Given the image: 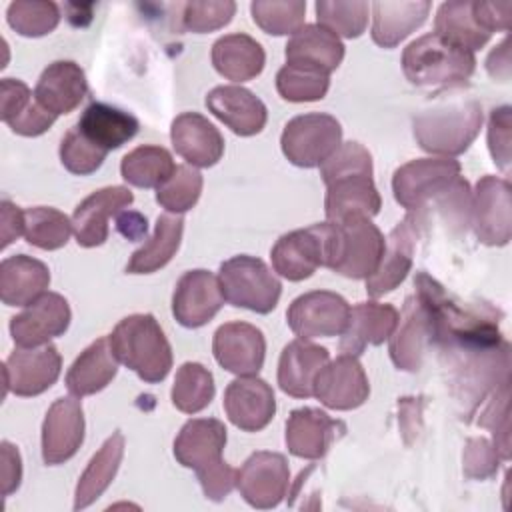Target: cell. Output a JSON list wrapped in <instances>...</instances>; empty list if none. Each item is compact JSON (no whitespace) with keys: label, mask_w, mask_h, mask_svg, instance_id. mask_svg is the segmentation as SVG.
I'll return each mask as SVG.
<instances>
[{"label":"cell","mask_w":512,"mask_h":512,"mask_svg":"<svg viewBox=\"0 0 512 512\" xmlns=\"http://www.w3.org/2000/svg\"><path fill=\"white\" fill-rule=\"evenodd\" d=\"M170 138L174 150L198 168L214 166L224 154V138L218 128L198 112H184L172 120Z\"/></svg>","instance_id":"cell-23"},{"label":"cell","mask_w":512,"mask_h":512,"mask_svg":"<svg viewBox=\"0 0 512 512\" xmlns=\"http://www.w3.org/2000/svg\"><path fill=\"white\" fill-rule=\"evenodd\" d=\"M510 10H512L510 2H472V12L478 24L490 34L496 30L508 32Z\"/></svg>","instance_id":"cell-54"},{"label":"cell","mask_w":512,"mask_h":512,"mask_svg":"<svg viewBox=\"0 0 512 512\" xmlns=\"http://www.w3.org/2000/svg\"><path fill=\"white\" fill-rule=\"evenodd\" d=\"M326 266L346 278H370L384 254L386 240L370 216L350 214L330 222Z\"/></svg>","instance_id":"cell-5"},{"label":"cell","mask_w":512,"mask_h":512,"mask_svg":"<svg viewBox=\"0 0 512 512\" xmlns=\"http://www.w3.org/2000/svg\"><path fill=\"white\" fill-rule=\"evenodd\" d=\"M184 220L180 214H160L154 226V234L144 246H140L128 260V274H152L164 268L176 254L182 240Z\"/></svg>","instance_id":"cell-37"},{"label":"cell","mask_w":512,"mask_h":512,"mask_svg":"<svg viewBox=\"0 0 512 512\" xmlns=\"http://www.w3.org/2000/svg\"><path fill=\"white\" fill-rule=\"evenodd\" d=\"M224 304L218 276L208 270L182 274L172 296V314L186 328H200L210 322Z\"/></svg>","instance_id":"cell-17"},{"label":"cell","mask_w":512,"mask_h":512,"mask_svg":"<svg viewBox=\"0 0 512 512\" xmlns=\"http://www.w3.org/2000/svg\"><path fill=\"white\" fill-rule=\"evenodd\" d=\"M22 480V462L18 448L10 442H2V494L10 496Z\"/></svg>","instance_id":"cell-55"},{"label":"cell","mask_w":512,"mask_h":512,"mask_svg":"<svg viewBox=\"0 0 512 512\" xmlns=\"http://www.w3.org/2000/svg\"><path fill=\"white\" fill-rule=\"evenodd\" d=\"M422 224L424 218L420 210H416L408 214L402 222H398L396 228L390 232L376 272L366 278V292L372 298H380L386 292H392L406 278L412 266V256Z\"/></svg>","instance_id":"cell-13"},{"label":"cell","mask_w":512,"mask_h":512,"mask_svg":"<svg viewBox=\"0 0 512 512\" xmlns=\"http://www.w3.org/2000/svg\"><path fill=\"white\" fill-rule=\"evenodd\" d=\"M284 54L286 62L314 66L330 74L340 66L344 58V44L324 26L304 24L290 36Z\"/></svg>","instance_id":"cell-34"},{"label":"cell","mask_w":512,"mask_h":512,"mask_svg":"<svg viewBox=\"0 0 512 512\" xmlns=\"http://www.w3.org/2000/svg\"><path fill=\"white\" fill-rule=\"evenodd\" d=\"M76 126L92 144L106 152L120 148L138 132V120L130 112L104 102L88 104Z\"/></svg>","instance_id":"cell-32"},{"label":"cell","mask_w":512,"mask_h":512,"mask_svg":"<svg viewBox=\"0 0 512 512\" xmlns=\"http://www.w3.org/2000/svg\"><path fill=\"white\" fill-rule=\"evenodd\" d=\"M368 2L352 0V2H316V18L318 24L330 30L336 36L358 38L368 24Z\"/></svg>","instance_id":"cell-43"},{"label":"cell","mask_w":512,"mask_h":512,"mask_svg":"<svg viewBox=\"0 0 512 512\" xmlns=\"http://www.w3.org/2000/svg\"><path fill=\"white\" fill-rule=\"evenodd\" d=\"M110 338L118 362L134 370L144 382H162L172 368V348L152 314L122 318Z\"/></svg>","instance_id":"cell-3"},{"label":"cell","mask_w":512,"mask_h":512,"mask_svg":"<svg viewBox=\"0 0 512 512\" xmlns=\"http://www.w3.org/2000/svg\"><path fill=\"white\" fill-rule=\"evenodd\" d=\"M208 110L238 136H254L266 126L264 102L242 86H216L206 96Z\"/></svg>","instance_id":"cell-24"},{"label":"cell","mask_w":512,"mask_h":512,"mask_svg":"<svg viewBox=\"0 0 512 512\" xmlns=\"http://www.w3.org/2000/svg\"><path fill=\"white\" fill-rule=\"evenodd\" d=\"M88 92L84 70L72 60H56L48 64L34 88L36 100L54 116L68 114L80 106Z\"/></svg>","instance_id":"cell-27"},{"label":"cell","mask_w":512,"mask_h":512,"mask_svg":"<svg viewBox=\"0 0 512 512\" xmlns=\"http://www.w3.org/2000/svg\"><path fill=\"white\" fill-rule=\"evenodd\" d=\"M344 430L340 420L330 418L318 408H296L286 420V446L298 458H322L338 432Z\"/></svg>","instance_id":"cell-25"},{"label":"cell","mask_w":512,"mask_h":512,"mask_svg":"<svg viewBox=\"0 0 512 512\" xmlns=\"http://www.w3.org/2000/svg\"><path fill=\"white\" fill-rule=\"evenodd\" d=\"M70 306L64 296L46 292L10 320V334L20 348H38L62 336L70 326Z\"/></svg>","instance_id":"cell-15"},{"label":"cell","mask_w":512,"mask_h":512,"mask_svg":"<svg viewBox=\"0 0 512 512\" xmlns=\"http://www.w3.org/2000/svg\"><path fill=\"white\" fill-rule=\"evenodd\" d=\"M488 74L494 80L506 82L510 78V48H508V38H504L498 48H494L486 60Z\"/></svg>","instance_id":"cell-57"},{"label":"cell","mask_w":512,"mask_h":512,"mask_svg":"<svg viewBox=\"0 0 512 512\" xmlns=\"http://www.w3.org/2000/svg\"><path fill=\"white\" fill-rule=\"evenodd\" d=\"M398 322L400 314L392 304L360 302L352 306L346 330L342 332L340 352L358 356L368 344H382L394 334Z\"/></svg>","instance_id":"cell-26"},{"label":"cell","mask_w":512,"mask_h":512,"mask_svg":"<svg viewBox=\"0 0 512 512\" xmlns=\"http://www.w3.org/2000/svg\"><path fill=\"white\" fill-rule=\"evenodd\" d=\"M330 222L350 214L374 216L380 212V194L372 180V156L358 142H344L320 166Z\"/></svg>","instance_id":"cell-1"},{"label":"cell","mask_w":512,"mask_h":512,"mask_svg":"<svg viewBox=\"0 0 512 512\" xmlns=\"http://www.w3.org/2000/svg\"><path fill=\"white\" fill-rule=\"evenodd\" d=\"M50 284V270L44 262L14 254L0 264V298L6 306H30Z\"/></svg>","instance_id":"cell-30"},{"label":"cell","mask_w":512,"mask_h":512,"mask_svg":"<svg viewBox=\"0 0 512 512\" xmlns=\"http://www.w3.org/2000/svg\"><path fill=\"white\" fill-rule=\"evenodd\" d=\"M250 12H252L254 22L266 34L284 36V34H294L298 28L304 26L306 2H300V0H288V2L258 0V2L250 4Z\"/></svg>","instance_id":"cell-45"},{"label":"cell","mask_w":512,"mask_h":512,"mask_svg":"<svg viewBox=\"0 0 512 512\" xmlns=\"http://www.w3.org/2000/svg\"><path fill=\"white\" fill-rule=\"evenodd\" d=\"M202 192V174L190 166H176L174 174L156 188V202L170 214H182L190 210Z\"/></svg>","instance_id":"cell-44"},{"label":"cell","mask_w":512,"mask_h":512,"mask_svg":"<svg viewBox=\"0 0 512 512\" xmlns=\"http://www.w3.org/2000/svg\"><path fill=\"white\" fill-rule=\"evenodd\" d=\"M476 68L474 52L436 32L410 42L402 52V70L414 86L436 88L466 82Z\"/></svg>","instance_id":"cell-4"},{"label":"cell","mask_w":512,"mask_h":512,"mask_svg":"<svg viewBox=\"0 0 512 512\" xmlns=\"http://www.w3.org/2000/svg\"><path fill=\"white\" fill-rule=\"evenodd\" d=\"M434 32L470 52L482 48L492 36L478 24L472 2H444L436 12Z\"/></svg>","instance_id":"cell-39"},{"label":"cell","mask_w":512,"mask_h":512,"mask_svg":"<svg viewBox=\"0 0 512 512\" xmlns=\"http://www.w3.org/2000/svg\"><path fill=\"white\" fill-rule=\"evenodd\" d=\"M84 442V412L76 398H58L42 424V458L56 466L70 460Z\"/></svg>","instance_id":"cell-20"},{"label":"cell","mask_w":512,"mask_h":512,"mask_svg":"<svg viewBox=\"0 0 512 512\" xmlns=\"http://www.w3.org/2000/svg\"><path fill=\"white\" fill-rule=\"evenodd\" d=\"M430 2H388L372 4V40L382 48H394L412 30L420 28L430 12Z\"/></svg>","instance_id":"cell-33"},{"label":"cell","mask_w":512,"mask_h":512,"mask_svg":"<svg viewBox=\"0 0 512 512\" xmlns=\"http://www.w3.org/2000/svg\"><path fill=\"white\" fill-rule=\"evenodd\" d=\"M214 358L222 368L238 376H252L264 364L266 340L264 334L248 322L222 324L212 340Z\"/></svg>","instance_id":"cell-18"},{"label":"cell","mask_w":512,"mask_h":512,"mask_svg":"<svg viewBox=\"0 0 512 512\" xmlns=\"http://www.w3.org/2000/svg\"><path fill=\"white\" fill-rule=\"evenodd\" d=\"M116 228L128 240H142L148 232V222L138 212H118L116 214Z\"/></svg>","instance_id":"cell-58"},{"label":"cell","mask_w":512,"mask_h":512,"mask_svg":"<svg viewBox=\"0 0 512 512\" xmlns=\"http://www.w3.org/2000/svg\"><path fill=\"white\" fill-rule=\"evenodd\" d=\"M284 156L300 168L322 166L342 144L340 122L322 112L292 118L280 138Z\"/></svg>","instance_id":"cell-8"},{"label":"cell","mask_w":512,"mask_h":512,"mask_svg":"<svg viewBox=\"0 0 512 512\" xmlns=\"http://www.w3.org/2000/svg\"><path fill=\"white\" fill-rule=\"evenodd\" d=\"M198 480H200V486H202L206 498L220 502L236 486V470L230 464L222 462V464L198 474Z\"/></svg>","instance_id":"cell-53"},{"label":"cell","mask_w":512,"mask_h":512,"mask_svg":"<svg viewBox=\"0 0 512 512\" xmlns=\"http://www.w3.org/2000/svg\"><path fill=\"white\" fill-rule=\"evenodd\" d=\"M330 86V74L314 66L286 62L276 74V90L288 102L322 100Z\"/></svg>","instance_id":"cell-41"},{"label":"cell","mask_w":512,"mask_h":512,"mask_svg":"<svg viewBox=\"0 0 512 512\" xmlns=\"http://www.w3.org/2000/svg\"><path fill=\"white\" fill-rule=\"evenodd\" d=\"M472 226L480 242L504 246L512 234L510 186L504 178L482 176L472 198Z\"/></svg>","instance_id":"cell-12"},{"label":"cell","mask_w":512,"mask_h":512,"mask_svg":"<svg viewBox=\"0 0 512 512\" xmlns=\"http://www.w3.org/2000/svg\"><path fill=\"white\" fill-rule=\"evenodd\" d=\"M62 358L50 342L38 348H16L4 362L6 390L16 396H38L60 376Z\"/></svg>","instance_id":"cell-16"},{"label":"cell","mask_w":512,"mask_h":512,"mask_svg":"<svg viewBox=\"0 0 512 512\" xmlns=\"http://www.w3.org/2000/svg\"><path fill=\"white\" fill-rule=\"evenodd\" d=\"M482 106L476 100L442 104L414 118V138L432 154H462L478 136Z\"/></svg>","instance_id":"cell-6"},{"label":"cell","mask_w":512,"mask_h":512,"mask_svg":"<svg viewBox=\"0 0 512 512\" xmlns=\"http://www.w3.org/2000/svg\"><path fill=\"white\" fill-rule=\"evenodd\" d=\"M226 446V426L216 418H192L188 420L176 440L174 456L184 468H192L202 474L222 464V450Z\"/></svg>","instance_id":"cell-22"},{"label":"cell","mask_w":512,"mask_h":512,"mask_svg":"<svg viewBox=\"0 0 512 512\" xmlns=\"http://www.w3.org/2000/svg\"><path fill=\"white\" fill-rule=\"evenodd\" d=\"M8 24L20 36L38 38L50 34L60 22V10L54 2H12L6 12Z\"/></svg>","instance_id":"cell-46"},{"label":"cell","mask_w":512,"mask_h":512,"mask_svg":"<svg viewBox=\"0 0 512 512\" xmlns=\"http://www.w3.org/2000/svg\"><path fill=\"white\" fill-rule=\"evenodd\" d=\"M106 150L98 148L96 144H92L80 130L78 126L70 128L66 132V136L60 142V160L64 164V168L72 174L78 176H86L96 172L104 158H106Z\"/></svg>","instance_id":"cell-47"},{"label":"cell","mask_w":512,"mask_h":512,"mask_svg":"<svg viewBox=\"0 0 512 512\" xmlns=\"http://www.w3.org/2000/svg\"><path fill=\"white\" fill-rule=\"evenodd\" d=\"M498 452L484 438H472L464 450V474L468 478H488L498 470Z\"/></svg>","instance_id":"cell-50"},{"label":"cell","mask_w":512,"mask_h":512,"mask_svg":"<svg viewBox=\"0 0 512 512\" xmlns=\"http://www.w3.org/2000/svg\"><path fill=\"white\" fill-rule=\"evenodd\" d=\"M124 456V434L116 430L102 448L92 456L86 470L82 472L76 494H74V510L88 508L94 500H98L104 490L112 484L120 462Z\"/></svg>","instance_id":"cell-36"},{"label":"cell","mask_w":512,"mask_h":512,"mask_svg":"<svg viewBox=\"0 0 512 512\" xmlns=\"http://www.w3.org/2000/svg\"><path fill=\"white\" fill-rule=\"evenodd\" d=\"M118 372V358L110 346V338L94 340L70 366L66 374V388L76 398L104 390Z\"/></svg>","instance_id":"cell-31"},{"label":"cell","mask_w":512,"mask_h":512,"mask_svg":"<svg viewBox=\"0 0 512 512\" xmlns=\"http://www.w3.org/2000/svg\"><path fill=\"white\" fill-rule=\"evenodd\" d=\"M400 320V326H396L398 330L390 336V358L400 370L416 372L422 366L426 344L432 342L430 318L416 294L406 298Z\"/></svg>","instance_id":"cell-29"},{"label":"cell","mask_w":512,"mask_h":512,"mask_svg":"<svg viewBox=\"0 0 512 512\" xmlns=\"http://www.w3.org/2000/svg\"><path fill=\"white\" fill-rule=\"evenodd\" d=\"M54 120L56 116L50 110H46L34 96V100L26 106V110L18 114L14 120H10L8 126L12 128V132L20 136H40L54 124Z\"/></svg>","instance_id":"cell-52"},{"label":"cell","mask_w":512,"mask_h":512,"mask_svg":"<svg viewBox=\"0 0 512 512\" xmlns=\"http://www.w3.org/2000/svg\"><path fill=\"white\" fill-rule=\"evenodd\" d=\"M510 126H512V108L500 106L494 108L488 120V148L504 172L510 166Z\"/></svg>","instance_id":"cell-49"},{"label":"cell","mask_w":512,"mask_h":512,"mask_svg":"<svg viewBox=\"0 0 512 512\" xmlns=\"http://www.w3.org/2000/svg\"><path fill=\"white\" fill-rule=\"evenodd\" d=\"M72 232V220L56 208L34 206L24 210V238L36 248L58 250L66 246Z\"/></svg>","instance_id":"cell-42"},{"label":"cell","mask_w":512,"mask_h":512,"mask_svg":"<svg viewBox=\"0 0 512 512\" xmlns=\"http://www.w3.org/2000/svg\"><path fill=\"white\" fill-rule=\"evenodd\" d=\"M266 62L262 46L248 34L236 32L218 38L212 46V64L228 80L246 82L256 78Z\"/></svg>","instance_id":"cell-35"},{"label":"cell","mask_w":512,"mask_h":512,"mask_svg":"<svg viewBox=\"0 0 512 512\" xmlns=\"http://www.w3.org/2000/svg\"><path fill=\"white\" fill-rule=\"evenodd\" d=\"M176 170L172 154L162 146L144 144L128 152L120 162L122 178L138 188H158Z\"/></svg>","instance_id":"cell-38"},{"label":"cell","mask_w":512,"mask_h":512,"mask_svg":"<svg viewBox=\"0 0 512 512\" xmlns=\"http://www.w3.org/2000/svg\"><path fill=\"white\" fill-rule=\"evenodd\" d=\"M328 360L330 354L324 346L312 344L304 338L286 344L278 362V384L282 392L294 398L312 396L314 380Z\"/></svg>","instance_id":"cell-28"},{"label":"cell","mask_w":512,"mask_h":512,"mask_svg":"<svg viewBox=\"0 0 512 512\" xmlns=\"http://www.w3.org/2000/svg\"><path fill=\"white\" fill-rule=\"evenodd\" d=\"M236 12V4L230 0L218 2H186L182 12L184 28L196 34L212 32L226 26Z\"/></svg>","instance_id":"cell-48"},{"label":"cell","mask_w":512,"mask_h":512,"mask_svg":"<svg viewBox=\"0 0 512 512\" xmlns=\"http://www.w3.org/2000/svg\"><path fill=\"white\" fill-rule=\"evenodd\" d=\"M350 304L336 292L314 290L292 300L286 320L298 338H330L346 330Z\"/></svg>","instance_id":"cell-9"},{"label":"cell","mask_w":512,"mask_h":512,"mask_svg":"<svg viewBox=\"0 0 512 512\" xmlns=\"http://www.w3.org/2000/svg\"><path fill=\"white\" fill-rule=\"evenodd\" d=\"M218 280L226 302L256 314L272 312L282 294V284L266 262L248 254L222 262Z\"/></svg>","instance_id":"cell-7"},{"label":"cell","mask_w":512,"mask_h":512,"mask_svg":"<svg viewBox=\"0 0 512 512\" xmlns=\"http://www.w3.org/2000/svg\"><path fill=\"white\" fill-rule=\"evenodd\" d=\"M368 376L352 354L328 360L314 380V396L332 410H354L368 400Z\"/></svg>","instance_id":"cell-14"},{"label":"cell","mask_w":512,"mask_h":512,"mask_svg":"<svg viewBox=\"0 0 512 512\" xmlns=\"http://www.w3.org/2000/svg\"><path fill=\"white\" fill-rule=\"evenodd\" d=\"M328 232L330 224L322 222L280 236L270 254L274 270L292 282L310 278L316 268L326 266Z\"/></svg>","instance_id":"cell-10"},{"label":"cell","mask_w":512,"mask_h":512,"mask_svg":"<svg viewBox=\"0 0 512 512\" xmlns=\"http://www.w3.org/2000/svg\"><path fill=\"white\" fill-rule=\"evenodd\" d=\"M224 410L230 422L244 432L264 430L276 412V398L268 382L258 376H238L224 392Z\"/></svg>","instance_id":"cell-19"},{"label":"cell","mask_w":512,"mask_h":512,"mask_svg":"<svg viewBox=\"0 0 512 512\" xmlns=\"http://www.w3.org/2000/svg\"><path fill=\"white\" fill-rule=\"evenodd\" d=\"M290 484L288 462L278 452H254L236 470V488L254 508H274L286 496Z\"/></svg>","instance_id":"cell-11"},{"label":"cell","mask_w":512,"mask_h":512,"mask_svg":"<svg viewBox=\"0 0 512 512\" xmlns=\"http://www.w3.org/2000/svg\"><path fill=\"white\" fill-rule=\"evenodd\" d=\"M34 100V94L22 80L4 78L0 82V116L8 124Z\"/></svg>","instance_id":"cell-51"},{"label":"cell","mask_w":512,"mask_h":512,"mask_svg":"<svg viewBox=\"0 0 512 512\" xmlns=\"http://www.w3.org/2000/svg\"><path fill=\"white\" fill-rule=\"evenodd\" d=\"M214 392L210 370L198 362H184L174 378L172 404L184 414H196L212 402Z\"/></svg>","instance_id":"cell-40"},{"label":"cell","mask_w":512,"mask_h":512,"mask_svg":"<svg viewBox=\"0 0 512 512\" xmlns=\"http://www.w3.org/2000/svg\"><path fill=\"white\" fill-rule=\"evenodd\" d=\"M134 194L126 186H106L84 198L72 214V230L76 242L84 248H94L108 238V218L130 206Z\"/></svg>","instance_id":"cell-21"},{"label":"cell","mask_w":512,"mask_h":512,"mask_svg":"<svg viewBox=\"0 0 512 512\" xmlns=\"http://www.w3.org/2000/svg\"><path fill=\"white\" fill-rule=\"evenodd\" d=\"M392 190L396 202L408 210H422L428 200H440L466 218V208H470L468 184L460 178V164L452 158H418L400 166L394 172Z\"/></svg>","instance_id":"cell-2"},{"label":"cell","mask_w":512,"mask_h":512,"mask_svg":"<svg viewBox=\"0 0 512 512\" xmlns=\"http://www.w3.org/2000/svg\"><path fill=\"white\" fill-rule=\"evenodd\" d=\"M24 234V210H20L10 200L2 202V248Z\"/></svg>","instance_id":"cell-56"}]
</instances>
